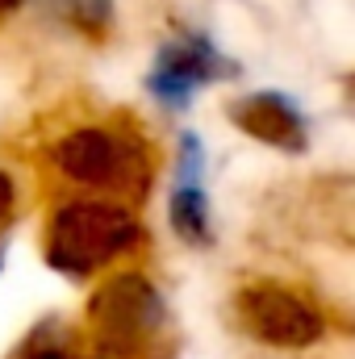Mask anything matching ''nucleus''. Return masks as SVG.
Listing matches in <instances>:
<instances>
[{"label":"nucleus","instance_id":"nucleus-4","mask_svg":"<svg viewBox=\"0 0 355 359\" xmlns=\"http://www.w3.org/2000/svg\"><path fill=\"white\" fill-rule=\"evenodd\" d=\"M230 121L243 134L260 138V142L276 147V151H288V155L305 151V121H301L297 104L288 96H280V92H251V96L234 100L230 104Z\"/></svg>","mask_w":355,"mask_h":359},{"label":"nucleus","instance_id":"nucleus-7","mask_svg":"<svg viewBox=\"0 0 355 359\" xmlns=\"http://www.w3.org/2000/svg\"><path fill=\"white\" fill-rule=\"evenodd\" d=\"M172 226L184 243L192 247H209L213 230H209V196L201 188H176L172 192Z\"/></svg>","mask_w":355,"mask_h":359},{"label":"nucleus","instance_id":"nucleus-8","mask_svg":"<svg viewBox=\"0 0 355 359\" xmlns=\"http://www.w3.org/2000/svg\"><path fill=\"white\" fill-rule=\"evenodd\" d=\"M201 168H205V151L196 134L180 138V188H201Z\"/></svg>","mask_w":355,"mask_h":359},{"label":"nucleus","instance_id":"nucleus-1","mask_svg":"<svg viewBox=\"0 0 355 359\" xmlns=\"http://www.w3.org/2000/svg\"><path fill=\"white\" fill-rule=\"evenodd\" d=\"M239 322L267 347L301 351L322 339V313L280 284H251L239 297Z\"/></svg>","mask_w":355,"mask_h":359},{"label":"nucleus","instance_id":"nucleus-5","mask_svg":"<svg viewBox=\"0 0 355 359\" xmlns=\"http://www.w3.org/2000/svg\"><path fill=\"white\" fill-rule=\"evenodd\" d=\"M96 313L109 318V326H117L121 334H147L159 326L163 305L155 297L151 284H142L138 276H121L117 284H109V292L96 301Z\"/></svg>","mask_w":355,"mask_h":359},{"label":"nucleus","instance_id":"nucleus-3","mask_svg":"<svg viewBox=\"0 0 355 359\" xmlns=\"http://www.w3.org/2000/svg\"><path fill=\"white\" fill-rule=\"evenodd\" d=\"M230 72H239V67L230 59H222L209 38L184 34L176 42L159 46V59H155V67L147 76V88L155 92L168 109H184L201 84H209L217 76H230Z\"/></svg>","mask_w":355,"mask_h":359},{"label":"nucleus","instance_id":"nucleus-6","mask_svg":"<svg viewBox=\"0 0 355 359\" xmlns=\"http://www.w3.org/2000/svg\"><path fill=\"white\" fill-rule=\"evenodd\" d=\"M67 168L80 180L109 184L113 176H121V147L109 134H80L67 147Z\"/></svg>","mask_w":355,"mask_h":359},{"label":"nucleus","instance_id":"nucleus-2","mask_svg":"<svg viewBox=\"0 0 355 359\" xmlns=\"http://www.w3.org/2000/svg\"><path fill=\"white\" fill-rule=\"evenodd\" d=\"M134 238H138V226L130 222V213L109 209V205H80L59 222L55 255L72 268H96L109 255L126 251Z\"/></svg>","mask_w":355,"mask_h":359}]
</instances>
